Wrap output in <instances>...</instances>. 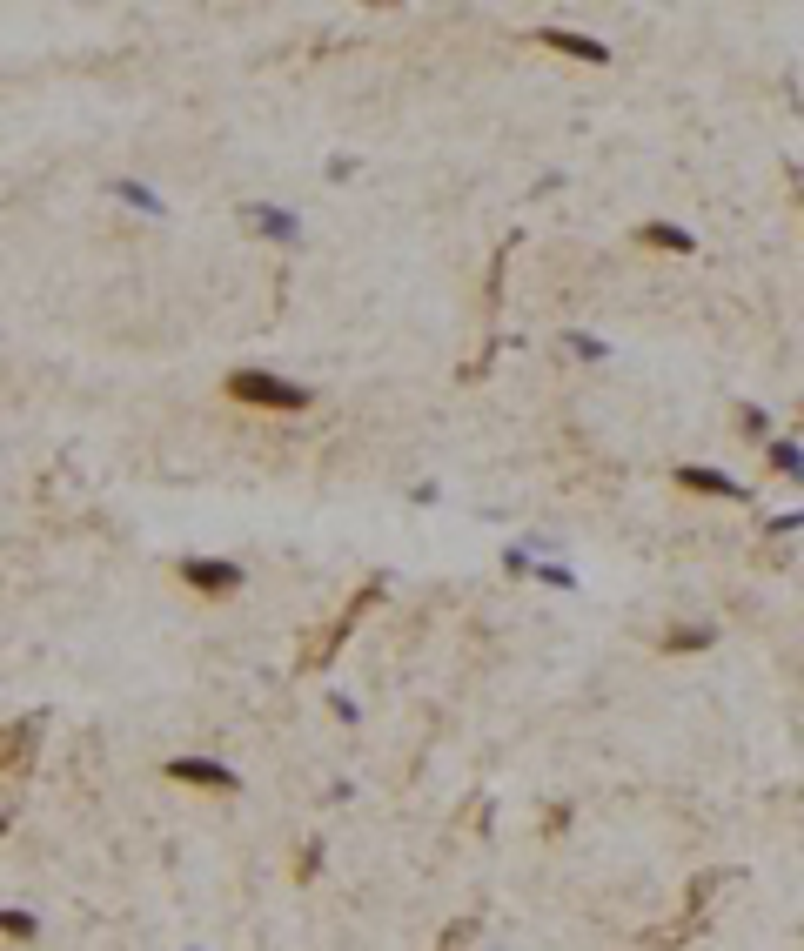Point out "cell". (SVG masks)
Here are the masks:
<instances>
[{
  "label": "cell",
  "instance_id": "obj_1",
  "mask_svg": "<svg viewBox=\"0 0 804 951\" xmlns=\"http://www.w3.org/2000/svg\"><path fill=\"white\" fill-rule=\"evenodd\" d=\"M228 396L242 402V409H275V416L309 409V389H295V382L268 376V369H235V376H228Z\"/></svg>",
  "mask_w": 804,
  "mask_h": 951
},
{
  "label": "cell",
  "instance_id": "obj_2",
  "mask_svg": "<svg viewBox=\"0 0 804 951\" xmlns=\"http://www.w3.org/2000/svg\"><path fill=\"white\" fill-rule=\"evenodd\" d=\"M168 777H175V784H195V791H235V784H242V777L228 771V764H215V757H175Z\"/></svg>",
  "mask_w": 804,
  "mask_h": 951
},
{
  "label": "cell",
  "instance_id": "obj_3",
  "mask_svg": "<svg viewBox=\"0 0 804 951\" xmlns=\"http://www.w3.org/2000/svg\"><path fill=\"white\" fill-rule=\"evenodd\" d=\"M181 583H195L208 597H228V590L242 583V570H235V563H215V556H188V563H181Z\"/></svg>",
  "mask_w": 804,
  "mask_h": 951
},
{
  "label": "cell",
  "instance_id": "obj_4",
  "mask_svg": "<svg viewBox=\"0 0 804 951\" xmlns=\"http://www.w3.org/2000/svg\"><path fill=\"white\" fill-rule=\"evenodd\" d=\"M677 483L697 489V496H737V483H731V476H717V469H677Z\"/></svg>",
  "mask_w": 804,
  "mask_h": 951
},
{
  "label": "cell",
  "instance_id": "obj_5",
  "mask_svg": "<svg viewBox=\"0 0 804 951\" xmlns=\"http://www.w3.org/2000/svg\"><path fill=\"white\" fill-rule=\"evenodd\" d=\"M543 47H563V54H577V61H603L597 41H583V34H563V27H543Z\"/></svg>",
  "mask_w": 804,
  "mask_h": 951
},
{
  "label": "cell",
  "instance_id": "obj_6",
  "mask_svg": "<svg viewBox=\"0 0 804 951\" xmlns=\"http://www.w3.org/2000/svg\"><path fill=\"white\" fill-rule=\"evenodd\" d=\"M248 222L262 228V235H275V242H295V215H275V208H248Z\"/></svg>",
  "mask_w": 804,
  "mask_h": 951
},
{
  "label": "cell",
  "instance_id": "obj_7",
  "mask_svg": "<svg viewBox=\"0 0 804 951\" xmlns=\"http://www.w3.org/2000/svg\"><path fill=\"white\" fill-rule=\"evenodd\" d=\"M34 757V730L14 724V737H7V777H21V764Z\"/></svg>",
  "mask_w": 804,
  "mask_h": 951
},
{
  "label": "cell",
  "instance_id": "obj_8",
  "mask_svg": "<svg viewBox=\"0 0 804 951\" xmlns=\"http://www.w3.org/2000/svg\"><path fill=\"white\" fill-rule=\"evenodd\" d=\"M644 242H650V248H670V255H684V248H691V235H684V228L650 222V228H644Z\"/></svg>",
  "mask_w": 804,
  "mask_h": 951
},
{
  "label": "cell",
  "instance_id": "obj_9",
  "mask_svg": "<svg viewBox=\"0 0 804 951\" xmlns=\"http://www.w3.org/2000/svg\"><path fill=\"white\" fill-rule=\"evenodd\" d=\"M711 630H670V650H704Z\"/></svg>",
  "mask_w": 804,
  "mask_h": 951
},
{
  "label": "cell",
  "instance_id": "obj_10",
  "mask_svg": "<svg viewBox=\"0 0 804 951\" xmlns=\"http://www.w3.org/2000/svg\"><path fill=\"white\" fill-rule=\"evenodd\" d=\"M0 931H7V938H34V918H27V911H7Z\"/></svg>",
  "mask_w": 804,
  "mask_h": 951
},
{
  "label": "cell",
  "instance_id": "obj_11",
  "mask_svg": "<svg viewBox=\"0 0 804 951\" xmlns=\"http://www.w3.org/2000/svg\"><path fill=\"white\" fill-rule=\"evenodd\" d=\"M469 931H476V925H469V918H456V925L443 931V951H463V945H469Z\"/></svg>",
  "mask_w": 804,
  "mask_h": 951
},
{
  "label": "cell",
  "instance_id": "obj_12",
  "mask_svg": "<svg viewBox=\"0 0 804 951\" xmlns=\"http://www.w3.org/2000/svg\"><path fill=\"white\" fill-rule=\"evenodd\" d=\"M771 463H784L791 476H804V463H798V449H791V443H778V449H771Z\"/></svg>",
  "mask_w": 804,
  "mask_h": 951
}]
</instances>
